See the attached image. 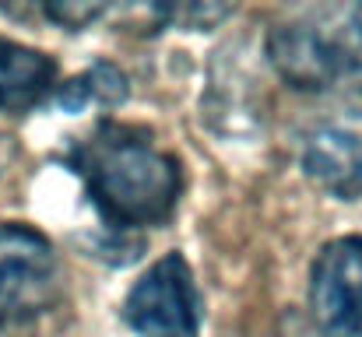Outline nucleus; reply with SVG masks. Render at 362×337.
<instances>
[{
  "label": "nucleus",
  "instance_id": "nucleus-1",
  "mask_svg": "<svg viewBox=\"0 0 362 337\" xmlns=\"http://www.w3.org/2000/svg\"><path fill=\"white\" fill-rule=\"evenodd\" d=\"M74 176L110 228H151L162 225L180 194L183 169L162 151L148 130L130 123H99L67 151Z\"/></svg>",
  "mask_w": 362,
  "mask_h": 337
},
{
  "label": "nucleus",
  "instance_id": "nucleus-2",
  "mask_svg": "<svg viewBox=\"0 0 362 337\" xmlns=\"http://www.w3.org/2000/svg\"><path fill=\"white\" fill-rule=\"evenodd\" d=\"M274 71L303 92H362V7L278 25L267 35Z\"/></svg>",
  "mask_w": 362,
  "mask_h": 337
},
{
  "label": "nucleus",
  "instance_id": "nucleus-3",
  "mask_svg": "<svg viewBox=\"0 0 362 337\" xmlns=\"http://www.w3.org/2000/svg\"><path fill=\"white\" fill-rule=\"evenodd\" d=\"M60 295L53 242L28 225H0V334L46 317Z\"/></svg>",
  "mask_w": 362,
  "mask_h": 337
},
{
  "label": "nucleus",
  "instance_id": "nucleus-4",
  "mask_svg": "<svg viewBox=\"0 0 362 337\" xmlns=\"http://www.w3.org/2000/svg\"><path fill=\"white\" fill-rule=\"evenodd\" d=\"M123 320L141 337H197L201 299L194 288L190 264L180 253L151 264L123 302Z\"/></svg>",
  "mask_w": 362,
  "mask_h": 337
},
{
  "label": "nucleus",
  "instance_id": "nucleus-5",
  "mask_svg": "<svg viewBox=\"0 0 362 337\" xmlns=\"http://www.w3.org/2000/svg\"><path fill=\"white\" fill-rule=\"evenodd\" d=\"M310 309L320 337H362V235L334 239L317 253Z\"/></svg>",
  "mask_w": 362,
  "mask_h": 337
},
{
  "label": "nucleus",
  "instance_id": "nucleus-6",
  "mask_svg": "<svg viewBox=\"0 0 362 337\" xmlns=\"http://www.w3.org/2000/svg\"><path fill=\"white\" fill-rule=\"evenodd\" d=\"M299 162L303 172L338 201L362 197V137L338 126H324L306 137Z\"/></svg>",
  "mask_w": 362,
  "mask_h": 337
},
{
  "label": "nucleus",
  "instance_id": "nucleus-7",
  "mask_svg": "<svg viewBox=\"0 0 362 337\" xmlns=\"http://www.w3.org/2000/svg\"><path fill=\"white\" fill-rule=\"evenodd\" d=\"M57 88V64L14 39L0 35V110L28 112Z\"/></svg>",
  "mask_w": 362,
  "mask_h": 337
},
{
  "label": "nucleus",
  "instance_id": "nucleus-8",
  "mask_svg": "<svg viewBox=\"0 0 362 337\" xmlns=\"http://www.w3.org/2000/svg\"><path fill=\"white\" fill-rule=\"evenodd\" d=\"M57 99H60V106L67 112H81L88 102L117 106V102L127 99V78H123L120 67H113V64H95L81 78L67 81Z\"/></svg>",
  "mask_w": 362,
  "mask_h": 337
},
{
  "label": "nucleus",
  "instance_id": "nucleus-9",
  "mask_svg": "<svg viewBox=\"0 0 362 337\" xmlns=\"http://www.w3.org/2000/svg\"><path fill=\"white\" fill-rule=\"evenodd\" d=\"M106 4H74V0H67V4H46V18H53V21H60L64 28H85L88 21H95V18H106Z\"/></svg>",
  "mask_w": 362,
  "mask_h": 337
},
{
  "label": "nucleus",
  "instance_id": "nucleus-10",
  "mask_svg": "<svg viewBox=\"0 0 362 337\" xmlns=\"http://www.w3.org/2000/svg\"><path fill=\"white\" fill-rule=\"evenodd\" d=\"M7 158H11V141L0 134V172H4V165H7Z\"/></svg>",
  "mask_w": 362,
  "mask_h": 337
}]
</instances>
